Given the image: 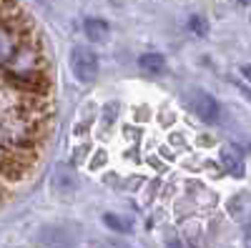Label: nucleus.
<instances>
[{
    "label": "nucleus",
    "instance_id": "obj_4",
    "mask_svg": "<svg viewBox=\"0 0 251 248\" xmlns=\"http://www.w3.org/2000/svg\"><path fill=\"white\" fill-rule=\"evenodd\" d=\"M86 35L93 43H106L108 35H111V28H108V23H103L98 18H88L86 20Z\"/></svg>",
    "mask_w": 251,
    "mask_h": 248
},
{
    "label": "nucleus",
    "instance_id": "obj_8",
    "mask_svg": "<svg viewBox=\"0 0 251 248\" xmlns=\"http://www.w3.org/2000/svg\"><path fill=\"white\" fill-rule=\"evenodd\" d=\"M188 25H191V30H194V33H206L203 20H201V18H191V20H188Z\"/></svg>",
    "mask_w": 251,
    "mask_h": 248
},
{
    "label": "nucleus",
    "instance_id": "obj_1",
    "mask_svg": "<svg viewBox=\"0 0 251 248\" xmlns=\"http://www.w3.org/2000/svg\"><path fill=\"white\" fill-rule=\"evenodd\" d=\"M71 68L80 83H93L98 78V58L91 48H73L71 50Z\"/></svg>",
    "mask_w": 251,
    "mask_h": 248
},
{
    "label": "nucleus",
    "instance_id": "obj_9",
    "mask_svg": "<svg viewBox=\"0 0 251 248\" xmlns=\"http://www.w3.org/2000/svg\"><path fill=\"white\" fill-rule=\"evenodd\" d=\"M103 160H106V153H98V156L93 158V168H96V165H100Z\"/></svg>",
    "mask_w": 251,
    "mask_h": 248
},
{
    "label": "nucleus",
    "instance_id": "obj_2",
    "mask_svg": "<svg viewBox=\"0 0 251 248\" xmlns=\"http://www.w3.org/2000/svg\"><path fill=\"white\" fill-rule=\"evenodd\" d=\"M191 100H194V111H196V115L203 118L206 123H214V120L219 118V103H216L211 95H208L206 90L196 88V90L191 93Z\"/></svg>",
    "mask_w": 251,
    "mask_h": 248
},
{
    "label": "nucleus",
    "instance_id": "obj_5",
    "mask_svg": "<svg viewBox=\"0 0 251 248\" xmlns=\"http://www.w3.org/2000/svg\"><path fill=\"white\" fill-rule=\"evenodd\" d=\"M219 156H221L224 168H228L231 173H241V153H239L234 146H224Z\"/></svg>",
    "mask_w": 251,
    "mask_h": 248
},
{
    "label": "nucleus",
    "instance_id": "obj_6",
    "mask_svg": "<svg viewBox=\"0 0 251 248\" xmlns=\"http://www.w3.org/2000/svg\"><path fill=\"white\" fill-rule=\"evenodd\" d=\"M138 68H143L146 73H161L166 68V60L156 53H146V55L138 58Z\"/></svg>",
    "mask_w": 251,
    "mask_h": 248
},
{
    "label": "nucleus",
    "instance_id": "obj_10",
    "mask_svg": "<svg viewBox=\"0 0 251 248\" xmlns=\"http://www.w3.org/2000/svg\"><path fill=\"white\" fill-rule=\"evenodd\" d=\"M169 248H181V246H178V243H171V246H169Z\"/></svg>",
    "mask_w": 251,
    "mask_h": 248
},
{
    "label": "nucleus",
    "instance_id": "obj_3",
    "mask_svg": "<svg viewBox=\"0 0 251 248\" xmlns=\"http://www.w3.org/2000/svg\"><path fill=\"white\" fill-rule=\"evenodd\" d=\"M75 185H78L75 173L68 168V165H58L55 173H53V188L58 193H71V191H75Z\"/></svg>",
    "mask_w": 251,
    "mask_h": 248
},
{
    "label": "nucleus",
    "instance_id": "obj_7",
    "mask_svg": "<svg viewBox=\"0 0 251 248\" xmlns=\"http://www.w3.org/2000/svg\"><path fill=\"white\" fill-rule=\"evenodd\" d=\"M103 221H106V223L111 225L113 231H131V223H128V221H123L121 216H113V213H108V216L103 218Z\"/></svg>",
    "mask_w": 251,
    "mask_h": 248
}]
</instances>
